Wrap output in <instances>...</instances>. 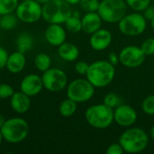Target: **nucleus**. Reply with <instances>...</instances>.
Wrapping results in <instances>:
<instances>
[{
	"mask_svg": "<svg viewBox=\"0 0 154 154\" xmlns=\"http://www.w3.org/2000/svg\"><path fill=\"white\" fill-rule=\"evenodd\" d=\"M116 76V67L108 60H97L89 64L87 79L97 88H105L112 83Z\"/></svg>",
	"mask_w": 154,
	"mask_h": 154,
	"instance_id": "1",
	"label": "nucleus"
},
{
	"mask_svg": "<svg viewBox=\"0 0 154 154\" xmlns=\"http://www.w3.org/2000/svg\"><path fill=\"white\" fill-rule=\"evenodd\" d=\"M118 143L125 152L139 153L144 151L149 144L147 133L139 127H128L119 137Z\"/></svg>",
	"mask_w": 154,
	"mask_h": 154,
	"instance_id": "2",
	"label": "nucleus"
},
{
	"mask_svg": "<svg viewBox=\"0 0 154 154\" xmlns=\"http://www.w3.org/2000/svg\"><path fill=\"white\" fill-rule=\"evenodd\" d=\"M70 5L65 0H51L42 5V17L48 23H64L72 14Z\"/></svg>",
	"mask_w": 154,
	"mask_h": 154,
	"instance_id": "3",
	"label": "nucleus"
},
{
	"mask_svg": "<svg viewBox=\"0 0 154 154\" xmlns=\"http://www.w3.org/2000/svg\"><path fill=\"white\" fill-rule=\"evenodd\" d=\"M87 123L96 129H106L114 122V110L103 104L89 106L85 113Z\"/></svg>",
	"mask_w": 154,
	"mask_h": 154,
	"instance_id": "4",
	"label": "nucleus"
},
{
	"mask_svg": "<svg viewBox=\"0 0 154 154\" xmlns=\"http://www.w3.org/2000/svg\"><path fill=\"white\" fill-rule=\"evenodd\" d=\"M0 130L5 141L9 143H19L27 137L29 125L23 118L14 117L6 119Z\"/></svg>",
	"mask_w": 154,
	"mask_h": 154,
	"instance_id": "5",
	"label": "nucleus"
},
{
	"mask_svg": "<svg viewBox=\"0 0 154 154\" xmlns=\"http://www.w3.org/2000/svg\"><path fill=\"white\" fill-rule=\"evenodd\" d=\"M127 11V4L125 0H102L97 13L106 23H118Z\"/></svg>",
	"mask_w": 154,
	"mask_h": 154,
	"instance_id": "6",
	"label": "nucleus"
},
{
	"mask_svg": "<svg viewBox=\"0 0 154 154\" xmlns=\"http://www.w3.org/2000/svg\"><path fill=\"white\" fill-rule=\"evenodd\" d=\"M146 19L140 12H134L125 14L119 22L120 32L126 36H138L146 29Z\"/></svg>",
	"mask_w": 154,
	"mask_h": 154,
	"instance_id": "7",
	"label": "nucleus"
},
{
	"mask_svg": "<svg viewBox=\"0 0 154 154\" xmlns=\"http://www.w3.org/2000/svg\"><path fill=\"white\" fill-rule=\"evenodd\" d=\"M95 94V87L86 79H77L72 80L67 88V96L69 98L77 103L87 102L93 97Z\"/></svg>",
	"mask_w": 154,
	"mask_h": 154,
	"instance_id": "8",
	"label": "nucleus"
},
{
	"mask_svg": "<svg viewBox=\"0 0 154 154\" xmlns=\"http://www.w3.org/2000/svg\"><path fill=\"white\" fill-rule=\"evenodd\" d=\"M15 14L21 22L33 23L42 18V5L35 0L22 1L17 5Z\"/></svg>",
	"mask_w": 154,
	"mask_h": 154,
	"instance_id": "9",
	"label": "nucleus"
},
{
	"mask_svg": "<svg viewBox=\"0 0 154 154\" xmlns=\"http://www.w3.org/2000/svg\"><path fill=\"white\" fill-rule=\"evenodd\" d=\"M43 88L51 92H60L68 84L67 74L60 69L50 68L42 76Z\"/></svg>",
	"mask_w": 154,
	"mask_h": 154,
	"instance_id": "10",
	"label": "nucleus"
},
{
	"mask_svg": "<svg viewBox=\"0 0 154 154\" xmlns=\"http://www.w3.org/2000/svg\"><path fill=\"white\" fill-rule=\"evenodd\" d=\"M146 55L142 51L141 47L129 45L125 47L119 53V60L125 67L136 69L140 67L145 60Z\"/></svg>",
	"mask_w": 154,
	"mask_h": 154,
	"instance_id": "11",
	"label": "nucleus"
},
{
	"mask_svg": "<svg viewBox=\"0 0 154 154\" xmlns=\"http://www.w3.org/2000/svg\"><path fill=\"white\" fill-rule=\"evenodd\" d=\"M137 120V112L128 105H119L114 110V121L122 127H131Z\"/></svg>",
	"mask_w": 154,
	"mask_h": 154,
	"instance_id": "12",
	"label": "nucleus"
},
{
	"mask_svg": "<svg viewBox=\"0 0 154 154\" xmlns=\"http://www.w3.org/2000/svg\"><path fill=\"white\" fill-rule=\"evenodd\" d=\"M43 88L42 77L37 74H29L25 76L20 84V89L27 96L34 97L38 95Z\"/></svg>",
	"mask_w": 154,
	"mask_h": 154,
	"instance_id": "13",
	"label": "nucleus"
},
{
	"mask_svg": "<svg viewBox=\"0 0 154 154\" xmlns=\"http://www.w3.org/2000/svg\"><path fill=\"white\" fill-rule=\"evenodd\" d=\"M113 40L112 33L107 29H99L91 34L89 43L93 50L95 51H104L107 49Z\"/></svg>",
	"mask_w": 154,
	"mask_h": 154,
	"instance_id": "14",
	"label": "nucleus"
},
{
	"mask_svg": "<svg viewBox=\"0 0 154 154\" xmlns=\"http://www.w3.org/2000/svg\"><path fill=\"white\" fill-rule=\"evenodd\" d=\"M45 39L48 43L52 46H60L66 40V31L65 29L59 23H50V25L46 28L44 33Z\"/></svg>",
	"mask_w": 154,
	"mask_h": 154,
	"instance_id": "15",
	"label": "nucleus"
},
{
	"mask_svg": "<svg viewBox=\"0 0 154 154\" xmlns=\"http://www.w3.org/2000/svg\"><path fill=\"white\" fill-rule=\"evenodd\" d=\"M82 31L87 34H92L101 28L102 18L97 12L87 13L82 18Z\"/></svg>",
	"mask_w": 154,
	"mask_h": 154,
	"instance_id": "16",
	"label": "nucleus"
},
{
	"mask_svg": "<svg viewBox=\"0 0 154 154\" xmlns=\"http://www.w3.org/2000/svg\"><path fill=\"white\" fill-rule=\"evenodd\" d=\"M10 106L15 113L24 114L31 107L30 97L22 91L14 92L10 97Z\"/></svg>",
	"mask_w": 154,
	"mask_h": 154,
	"instance_id": "17",
	"label": "nucleus"
},
{
	"mask_svg": "<svg viewBox=\"0 0 154 154\" xmlns=\"http://www.w3.org/2000/svg\"><path fill=\"white\" fill-rule=\"evenodd\" d=\"M25 64H26V59L24 53L16 51L15 52H13L12 54L8 55L5 67L9 72L13 74H17L20 73L24 69Z\"/></svg>",
	"mask_w": 154,
	"mask_h": 154,
	"instance_id": "18",
	"label": "nucleus"
},
{
	"mask_svg": "<svg viewBox=\"0 0 154 154\" xmlns=\"http://www.w3.org/2000/svg\"><path fill=\"white\" fill-rule=\"evenodd\" d=\"M59 56L65 61H75L79 56V50L78 46L71 42H63L58 48Z\"/></svg>",
	"mask_w": 154,
	"mask_h": 154,
	"instance_id": "19",
	"label": "nucleus"
},
{
	"mask_svg": "<svg viewBox=\"0 0 154 154\" xmlns=\"http://www.w3.org/2000/svg\"><path fill=\"white\" fill-rule=\"evenodd\" d=\"M33 44H34V41L30 33L24 32L18 35L16 40V49L18 51L25 53L32 50Z\"/></svg>",
	"mask_w": 154,
	"mask_h": 154,
	"instance_id": "20",
	"label": "nucleus"
},
{
	"mask_svg": "<svg viewBox=\"0 0 154 154\" xmlns=\"http://www.w3.org/2000/svg\"><path fill=\"white\" fill-rule=\"evenodd\" d=\"M77 107H78V103L68 97L67 99L63 100L60 103V107H59V111L62 116L69 117L76 113Z\"/></svg>",
	"mask_w": 154,
	"mask_h": 154,
	"instance_id": "21",
	"label": "nucleus"
},
{
	"mask_svg": "<svg viewBox=\"0 0 154 154\" xmlns=\"http://www.w3.org/2000/svg\"><path fill=\"white\" fill-rule=\"evenodd\" d=\"M34 65L38 70L44 72L51 68V57L47 53H43V52L38 53L34 59Z\"/></svg>",
	"mask_w": 154,
	"mask_h": 154,
	"instance_id": "22",
	"label": "nucleus"
},
{
	"mask_svg": "<svg viewBox=\"0 0 154 154\" xmlns=\"http://www.w3.org/2000/svg\"><path fill=\"white\" fill-rule=\"evenodd\" d=\"M64 23L66 29L72 33H78L82 31V22L80 16L71 14Z\"/></svg>",
	"mask_w": 154,
	"mask_h": 154,
	"instance_id": "23",
	"label": "nucleus"
},
{
	"mask_svg": "<svg viewBox=\"0 0 154 154\" xmlns=\"http://www.w3.org/2000/svg\"><path fill=\"white\" fill-rule=\"evenodd\" d=\"M18 22V18L16 14H6L0 15V28L3 30H12L14 29Z\"/></svg>",
	"mask_w": 154,
	"mask_h": 154,
	"instance_id": "24",
	"label": "nucleus"
},
{
	"mask_svg": "<svg viewBox=\"0 0 154 154\" xmlns=\"http://www.w3.org/2000/svg\"><path fill=\"white\" fill-rule=\"evenodd\" d=\"M18 4V0H0V15L15 12Z\"/></svg>",
	"mask_w": 154,
	"mask_h": 154,
	"instance_id": "25",
	"label": "nucleus"
},
{
	"mask_svg": "<svg viewBox=\"0 0 154 154\" xmlns=\"http://www.w3.org/2000/svg\"><path fill=\"white\" fill-rule=\"evenodd\" d=\"M127 6L135 12H143L151 4V0H125Z\"/></svg>",
	"mask_w": 154,
	"mask_h": 154,
	"instance_id": "26",
	"label": "nucleus"
},
{
	"mask_svg": "<svg viewBox=\"0 0 154 154\" xmlns=\"http://www.w3.org/2000/svg\"><path fill=\"white\" fill-rule=\"evenodd\" d=\"M79 4L85 12L90 13L97 12L100 2L99 0H80Z\"/></svg>",
	"mask_w": 154,
	"mask_h": 154,
	"instance_id": "27",
	"label": "nucleus"
},
{
	"mask_svg": "<svg viewBox=\"0 0 154 154\" xmlns=\"http://www.w3.org/2000/svg\"><path fill=\"white\" fill-rule=\"evenodd\" d=\"M143 111L149 116H154V94L146 97L142 103Z\"/></svg>",
	"mask_w": 154,
	"mask_h": 154,
	"instance_id": "28",
	"label": "nucleus"
},
{
	"mask_svg": "<svg viewBox=\"0 0 154 154\" xmlns=\"http://www.w3.org/2000/svg\"><path fill=\"white\" fill-rule=\"evenodd\" d=\"M104 104L107 106H109L110 108L114 109L116 106H118L119 105H121V100L120 97L116 94V93H108L106 95L105 98H104Z\"/></svg>",
	"mask_w": 154,
	"mask_h": 154,
	"instance_id": "29",
	"label": "nucleus"
},
{
	"mask_svg": "<svg viewBox=\"0 0 154 154\" xmlns=\"http://www.w3.org/2000/svg\"><path fill=\"white\" fill-rule=\"evenodd\" d=\"M141 49L146 56L154 55V38L151 37L146 39L141 45Z\"/></svg>",
	"mask_w": 154,
	"mask_h": 154,
	"instance_id": "30",
	"label": "nucleus"
},
{
	"mask_svg": "<svg viewBox=\"0 0 154 154\" xmlns=\"http://www.w3.org/2000/svg\"><path fill=\"white\" fill-rule=\"evenodd\" d=\"M14 88L8 85V84H0V98L2 99H6L10 98L14 95Z\"/></svg>",
	"mask_w": 154,
	"mask_h": 154,
	"instance_id": "31",
	"label": "nucleus"
},
{
	"mask_svg": "<svg viewBox=\"0 0 154 154\" xmlns=\"http://www.w3.org/2000/svg\"><path fill=\"white\" fill-rule=\"evenodd\" d=\"M89 68V64L86 61H78L75 64V70L79 75H87Z\"/></svg>",
	"mask_w": 154,
	"mask_h": 154,
	"instance_id": "32",
	"label": "nucleus"
},
{
	"mask_svg": "<svg viewBox=\"0 0 154 154\" xmlns=\"http://www.w3.org/2000/svg\"><path fill=\"white\" fill-rule=\"evenodd\" d=\"M124 152L125 151L119 143H114L106 149V154H123Z\"/></svg>",
	"mask_w": 154,
	"mask_h": 154,
	"instance_id": "33",
	"label": "nucleus"
},
{
	"mask_svg": "<svg viewBox=\"0 0 154 154\" xmlns=\"http://www.w3.org/2000/svg\"><path fill=\"white\" fill-rule=\"evenodd\" d=\"M8 58L7 51L0 46V69H3L6 66V61Z\"/></svg>",
	"mask_w": 154,
	"mask_h": 154,
	"instance_id": "34",
	"label": "nucleus"
},
{
	"mask_svg": "<svg viewBox=\"0 0 154 154\" xmlns=\"http://www.w3.org/2000/svg\"><path fill=\"white\" fill-rule=\"evenodd\" d=\"M111 64H113L115 67L120 62L119 60V54H117L116 52L115 51H111L109 54H108V60H107Z\"/></svg>",
	"mask_w": 154,
	"mask_h": 154,
	"instance_id": "35",
	"label": "nucleus"
},
{
	"mask_svg": "<svg viewBox=\"0 0 154 154\" xmlns=\"http://www.w3.org/2000/svg\"><path fill=\"white\" fill-rule=\"evenodd\" d=\"M143 16L146 20H152L154 18V5H149L144 11H143Z\"/></svg>",
	"mask_w": 154,
	"mask_h": 154,
	"instance_id": "36",
	"label": "nucleus"
},
{
	"mask_svg": "<svg viewBox=\"0 0 154 154\" xmlns=\"http://www.w3.org/2000/svg\"><path fill=\"white\" fill-rule=\"evenodd\" d=\"M5 116L2 115V114H0V129H1V127L3 126V125L5 124Z\"/></svg>",
	"mask_w": 154,
	"mask_h": 154,
	"instance_id": "37",
	"label": "nucleus"
},
{
	"mask_svg": "<svg viewBox=\"0 0 154 154\" xmlns=\"http://www.w3.org/2000/svg\"><path fill=\"white\" fill-rule=\"evenodd\" d=\"M66 2H68L69 5H77V4H79V1L80 0H65Z\"/></svg>",
	"mask_w": 154,
	"mask_h": 154,
	"instance_id": "38",
	"label": "nucleus"
},
{
	"mask_svg": "<svg viewBox=\"0 0 154 154\" xmlns=\"http://www.w3.org/2000/svg\"><path fill=\"white\" fill-rule=\"evenodd\" d=\"M36 2H38L39 4H41L42 5H44V4H46V3H48L49 1H51V0H35Z\"/></svg>",
	"mask_w": 154,
	"mask_h": 154,
	"instance_id": "39",
	"label": "nucleus"
},
{
	"mask_svg": "<svg viewBox=\"0 0 154 154\" xmlns=\"http://www.w3.org/2000/svg\"><path fill=\"white\" fill-rule=\"evenodd\" d=\"M151 137H152V139L154 141V125L152 126V128H151Z\"/></svg>",
	"mask_w": 154,
	"mask_h": 154,
	"instance_id": "40",
	"label": "nucleus"
},
{
	"mask_svg": "<svg viewBox=\"0 0 154 154\" xmlns=\"http://www.w3.org/2000/svg\"><path fill=\"white\" fill-rule=\"evenodd\" d=\"M3 141H4V137H3L2 132H1V130H0V145H1V143H2Z\"/></svg>",
	"mask_w": 154,
	"mask_h": 154,
	"instance_id": "41",
	"label": "nucleus"
},
{
	"mask_svg": "<svg viewBox=\"0 0 154 154\" xmlns=\"http://www.w3.org/2000/svg\"><path fill=\"white\" fill-rule=\"evenodd\" d=\"M151 26H152V28L154 30V18L151 20Z\"/></svg>",
	"mask_w": 154,
	"mask_h": 154,
	"instance_id": "42",
	"label": "nucleus"
},
{
	"mask_svg": "<svg viewBox=\"0 0 154 154\" xmlns=\"http://www.w3.org/2000/svg\"><path fill=\"white\" fill-rule=\"evenodd\" d=\"M22 1H26V0H22Z\"/></svg>",
	"mask_w": 154,
	"mask_h": 154,
	"instance_id": "43",
	"label": "nucleus"
},
{
	"mask_svg": "<svg viewBox=\"0 0 154 154\" xmlns=\"http://www.w3.org/2000/svg\"><path fill=\"white\" fill-rule=\"evenodd\" d=\"M153 1H154V0H153Z\"/></svg>",
	"mask_w": 154,
	"mask_h": 154,
	"instance_id": "44",
	"label": "nucleus"
}]
</instances>
